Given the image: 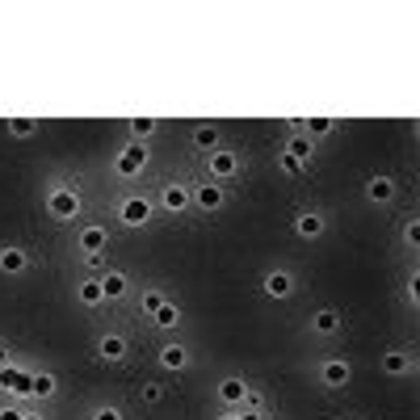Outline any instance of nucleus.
Segmentation results:
<instances>
[{"mask_svg":"<svg viewBox=\"0 0 420 420\" xmlns=\"http://www.w3.org/2000/svg\"><path fill=\"white\" fill-rule=\"evenodd\" d=\"M223 185H198L193 189V206H202V210H219L223 206Z\"/></svg>","mask_w":420,"mask_h":420,"instance_id":"obj_9","label":"nucleus"},{"mask_svg":"<svg viewBox=\"0 0 420 420\" xmlns=\"http://www.w3.org/2000/svg\"><path fill=\"white\" fill-rule=\"evenodd\" d=\"M311 324H316V332H324V336H332V332H340V316H336V311H316V316H311Z\"/></svg>","mask_w":420,"mask_h":420,"instance_id":"obj_21","label":"nucleus"},{"mask_svg":"<svg viewBox=\"0 0 420 420\" xmlns=\"http://www.w3.org/2000/svg\"><path fill=\"white\" fill-rule=\"evenodd\" d=\"M193 147H202V151H215V147H219V126L202 122V126L193 131Z\"/></svg>","mask_w":420,"mask_h":420,"instance_id":"obj_19","label":"nucleus"},{"mask_svg":"<svg viewBox=\"0 0 420 420\" xmlns=\"http://www.w3.org/2000/svg\"><path fill=\"white\" fill-rule=\"evenodd\" d=\"M85 265H89V269H101V265H105V252H89Z\"/></svg>","mask_w":420,"mask_h":420,"instance_id":"obj_34","label":"nucleus"},{"mask_svg":"<svg viewBox=\"0 0 420 420\" xmlns=\"http://www.w3.org/2000/svg\"><path fill=\"white\" fill-rule=\"evenodd\" d=\"M21 420H43V416H21Z\"/></svg>","mask_w":420,"mask_h":420,"instance_id":"obj_39","label":"nucleus"},{"mask_svg":"<svg viewBox=\"0 0 420 420\" xmlns=\"http://www.w3.org/2000/svg\"><path fill=\"white\" fill-rule=\"evenodd\" d=\"M151 320H156L160 328H177V324H181V311H177V303H164V307H160Z\"/></svg>","mask_w":420,"mask_h":420,"instance_id":"obj_25","label":"nucleus"},{"mask_svg":"<svg viewBox=\"0 0 420 420\" xmlns=\"http://www.w3.org/2000/svg\"><path fill=\"white\" fill-rule=\"evenodd\" d=\"M219 420H239V416H235V412H227V416H219Z\"/></svg>","mask_w":420,"mask_h":420,"instance_id":"obj_38","label":"nucleus"},{"mask_svg":"<svg viewBox=\"0 0 420 420\" xmlns=\"http://www.w3.org/2000/svg\"><path fill=\"white\" fill-rule=\"evenodd\" d=\"M311 151H316V147H311V139H307V135H294V139L286 143V156H294V160H298L303 168H307V160H311Z\"/></svg>","mask_w":420,"mask_h":420,"instance_id":"obj_18","label":"nucleus"},{"mask_svg":"<svg viewBox=\"0 0 420 420\" xmlns=\"http://www.w3.org/2000/svg\"><path fill=\"white\" fill-rule=\"evenodd\" d=\"M303 126H307V135H316V139H320V135H332V126H336V122H332V118H303Z\"/></svg>","mask_w":420,"mask_h":420,"instance_id":"obj_27","label":"nucleus"},{"mask_svg":"<svg viewBox=\"0 0 420 420\" xmlns=\"http://www.w3.org/2000/svg\"><path fill=\"white\" fill-rule=\"evenodd\" d=\"M118 215H122V223H126V227H143V223L151 219V202H147V198H126Z\"/></svg>","mask_w":420,"mask_h":420,"instance_id":"obj_4","label":"nucleus"},{"mask_svg":"<svg viewBox=\"0 0 420 420\" xmlns=\"http://www.w3.org/2000/svg\"><path fill=\"white\" fill-rule=\"evenodd\" d=\"M101 294L105 298H122L126 294V278L122 274H101Z\"/></svg>","mask_w":420,"mask_h":420,"instance_id":"obj_20","label":"nucleus"},{"mask_svg":"<svg viewBox=\"0 0 420 420\" xmlns=\"http://www.w3.org/2000/svg\"><path fill=\"white\" fill-rule=\"evenodd\" d=\"M160 399H164V387L147 382V387H143V404H160Z\"/></svg>","mask_w":420,"mask_h":420,"instance_id":"obj_29","label":"nucleus"},{"mask_svg":"<svg viewBox=\"0 0 420 420\" xmlns=\"http://www.w3.org/2000/svg\"><path fill=\"white\" fill-rule=\"evenodd\" d=\"M9 131L17 139H34L38 135V118H9Z\"/></svg>","mask_w":420,"mask_h":420,"instance_id":"obj_22","label":"nucleus"},{"mask_svg":"<svg viewBox=\"0 0 420 420\" xmlns=\"http://www.w3.org/2000/svg\"><path fill=\"white\" fill-rule=\"evenodd\" d=\"M239 173V156L235 151H210V177L215 181H227Z\"/></svg>","mask_w":420,"mask_h":420,"instance_id":"obj_5","label":"nucleus"},{"mask_svg":"<svg viewBox=\"0 0 420 420\" xmlns=\"http://www.w3.org/2000/svg\"><path fill=\"white\" fill-rule=\"evenodd\" d=\"M34 399H50L55 395V374H34Z\"/></svg>","mask_w":420,"mask_h":420,"instance_id":"obj_26","label":"nucleus"},{"mask_svg":"<svg viewBox=\"0 0 420 420\" xmlns=\"http://www.w3.org/2000/svg\"><path fill=\"white\" fill-rule=\"evenodd\" d=\"M160 202H164V210H173V215H181L189 202H193V189L185 185H164V193H160Z\"/></svg>","mask_w":420,"mask_h":420,"instance_id":"obj_7","label":"nucleus"},{"mask_svg":"<svg viewBox=\"0 0 420 420\" xmlns=\"http://www.w3.org/2000/svg\"><path fill=\"white\" fill-rule=\"evenodd\" d=\"M0 420H21V412L17 408H0Z\"/></svg>","mask_w":420,"mask_h":420,"instance_id":"obj_35","label":"nucleus"},{"mask_svg":"<svg viewBox=\"0 0 420 420\" xmlns=\"http://www.w3.org/2000/svg\"><path fill=\"white\" fill-rule=\"evenodd\" d=\"M185 362H189L185 345H164V349H160V366H168V370H185Z\"/></svg>","mask_w":420,"mask_h":420,"instance_id":"obj_16","label":"nucleus"},{"mask_svg":"<svg viewBox=\"0 0 420 420\" xmlns=\"http://www.w3.org/2000/svg\"><path fill=\"white\" fill-rule=\"evenodd\" d=\"M244 395H248V387H244V382H239V378H223V382H219V399H223V404H244Z\"/></svg>","mask_w":420,"mask_h":420,"instance_id":"obj_15","label":"nucleus"},{"mask_svg":"<svg viewBox=\"0 0 420 420\" xmlns=\"http://www.w3.org/2000/svg\"><path fill=\"white\" fill-rule=\"evenodd\" d=\"M290 290H294V278H290V274H281V269L265 274V294H269V298H290Z\"/></svg>","mask_w":420,"mask_h":420,"instance_id":"obj_10","label":"nucleus"},{"mask_svg":"<svg viewBox=\"0 0 420 420\" xmlns=\"http://www.w3.org/2000/svg\"><path fill=\"white\" fill-rule=\"evenodd\" d=\"M156 126H160L156 118H131V139H135V143L151 139V135H156Z\"/></svg>","mask_w":420,"mask_h":420,"instance_id":"obj_23","label":"nucleus"},{"mask_svg":"<svg viewBox=\"0 0 420 420\" xmlns=\"http://www.w3.org/2000/svg\"><path fill=\"white\" fill-rule=\"evenodd\" d=\"M114 168H118L122 177H135V173H143V168H147V143H135V139H131V147L114 160Z\"/></svg>","mask_w":420,"mask_h":420,"instance_id":"obj_2","label":"nucleus"},{"mask_svg":"<svg viewBox=\"0 0 420 420\" xmlns=\"http://www.w3.org/2000/svg\"><path fill=\"white\" fill-rule=\"evenodd\" d=\"M30 269V252H21V248H0V274H26Z\"/></svg>","mask_w":420,"mask_h":420,"instance_id":"obj_6","label":"nucleus"},{"mask_svg":"<svg viewBox=\"0 0 420 420\" xmlns=\"http://www.w3.org/2000/svg\"><path fill=\"white\" fill-rule=\"evenodd\" d=\"M294 232H298V235H307V239L324 235V215H316V210H303V215L294 219Z\"/></svg>","mask_w":420,"mask_h":420,"instance_id":"obj_11","label":"nucleus"},{"mask_svg":"<svg viewBox=\"0 0 420 420\" xmlns=\"http://www.w3.org/2000/svg\"><path fill=\"white\" fill-rule=\"evenodd\" d=\"M239 420H265V416H261V412H244Z\"/></svg>","mask_w":420,"mask_h":420,"instance_id":"obj_37","label":"nucleus"},{"mask_svg":"<svg viewBox=\"0 0 420 420\" xmlns=\"http://www.w3.org/2000/svg\"><path fill=\"white\" fill-rule=\"evenodd\" d=\"M349 362H340V357H332V362H324V387H345L349 382Z\"/></svg>","mask_w":420,"mask_h":420,"instance_id":"obj_13","label":"nucleus"},{"mask_svg":"<svg viewBox=\"0 0 420 420\" xmlns=\"http://www.w3.org/2000/svg\"><path fill=\"white\" fill-rule=\"evenodd\" d=\"M281 173H290V177H294V173H303V164H298L294 156H286V151H281Z\"/></svg>","mask_w":420,"mask_h":420,"instance_id":"obj_31","label":"nucleus"},{"mask_svg":"<svg viewBox=\"0 0 420 420\" xmlns=\"http://www.w3.org/2000/svg\"><path fill=\"white\" fill-rule=\"evenodd\" d=\"M164 303H168V298H164L160 290H147V294H143V316H156Z\"/></svg>","mask_w":420,"mask_h":420,"instance_id":"obj_28","label":"nucleus"},{"mask_svg":"<svg viewBox=\"0 0 420 420\" xmlns=\"http://www.w3.org/2000/svg\"><path fill=\"white\" fill-rule=\"evenodd\" d=\"M105 244H109V232H105V227H85V232H80L85 257H89V252H105Z\"/></svg>","mask_w":420,"mask_h":420,"instance_id":"obj_12","label":"nucleus"},{"mask_svg":"<svg viewBox=\"0 0 420 420\" xmlns=\"http://www.w3.org/2000/svg\"><path fill=\"white\" fill-rule=\"evenodd\" d=\"M382 370L399 378V374H408V370H412V357H408L404 349H391V353H382Z\"/></svg>","mask_w":420,"mask_h":420,"instance_id":"obj_14","label":"nucleus"},{"mask_svg":"<svg viewBox=\"0 0 420 420\" xmlns=\"http://www.w3.org/2000/svg\"><path fill=\"white\" fill-rule=\"evenodd\" d=\"M404 239H408V244H420V223H416V219H408V223H404Z\"/></svg>","mask_w":420,"mask_h":420,"instance_id":"obj_30","label":"nucleus"},{"mask_svg":"<svg viewBox=\"0 0 420 420\" xmlns=\"http://www.w3.org/2000/svg\"><path fill=\"white\" fill-rule=\"evenodd\" d=\"M93 420H122V412H118V408H97Z\"/></svg>","mask_w":420,"mask_h":420,"instance_id":"obj_33","label":"nucleus"},{"mask_svg":"<svg viewBox=\"0 0 420 420\" xmlns=\"http://www.w3.org/2000/svg\"><path fill=\"white\" fill-rule=\"evenodd\" d=\"M416 298H420V278L412 274V278H408V303H416Z\"/></svg>","mask_w":420,"mask_h":420,"instance_id":"obj_32","label":"nucleus"},{"mask_svg":"<svg viewBox=\"0 0 420 420\" xmlns=\"http://www.w3.org/2000/svg\"><path fill=\"white\" fill-rule=\"evenodd\" d=\"M366 193H370V202H391L395 198V181L391 177H370Z\"/></svg>","mask_w":420,"mask_h":420,"instance_id":"obj_17","label":"nucleus"},{"mask_svg":"<svg viewBox=\"0 0 420 420\" xmlns=\"http://www.w3.org/2000/svg\"><path fill=\"white\" fill-rule=\"evenodd\" d=\"M0 387H4V391H17V395H30V391H34V374L17 370V366L9 362V366L0 370Z\"/></svg>","mask_w":420,"mask_h":420,"instance_id":"obj_3","label":"nucleus"},{"mask_svg":"<svg viewBox=\"0 0 420 420\" xmlns=\"http://www.w3.org/2000/svg\"><path fill=\"white\" fill-rule=\"evenodd\" d=\"M76 294H80V303H85V307H97V303L105 298V294H101V281H97V278L80 281V290H76Z\"/></svg>","mask_w":420,"mask_h":420,"instance_id":"obj_24","label":"nucleus"},{"mask_svg":"<svg viewBox=\"0 0 420 420\" xmlns=\"http://www.w3.org/2000/svg\"><path fill=\"white\" fill-rule=\"evenodd\" d=\"M4 366H9V349L0 345V370H4Z\"/></svg>","mask_w":420,"mask_h":420,"instance_id":"obj_36","label":"nucleus"},{"mask_svg":"<svg viewBox=\"0 0 420 420\" xmlns=\"http://www.w3.org/2000/svg\"><path fill=\"white\" fill-rule=\"evenodd\" d=\"M97 357H101V362H122V357H126V340L114 336V332L101 336V340H97Z\"/></svg>","mask_w":420,"mask_h":420,"instance_id":"obj_8","label":"nucleus"},{"mask_svg":"<svg viewBox=\"0 0 420 420\" xmlns=\"http://www.w3.org/2000/svg\"><path fill=\"white\" fill-rule=\"evenodd\" d=\"M47 210H50V219H59V223H72L76 215H80V193L72 185H63V189H55L47 198Z\"/></svg>","mask_w":420,"mask_h":420,"instance_id":"obj_1","label":"nucleus"}]
</instances>
